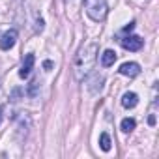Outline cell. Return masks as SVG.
I'll return each instance as SVG.
<instances>
[{
  "instance_id": "obj_11",
  "label": "cell",
  "mask_w": 159,
  "mask_h": 159,
  "mask_svg": "<svg viewBox=\"0 0 159 159\" xmlns=\"http://www.w3.org/2000/svg\"><path fill=\"white\" fill-rule=\"evenodd\" d=\"M99 146H101V150H103V152H109V150H111L112 142H111L109 133H101V135H99Z\"/></svg>"
},
{
  "instance_id": "obj_14",
  "label": "cell",
  "mask_w": 159,
  "mask_h": 159,
  "mask_svg": "<svg viewBox=\"0 0 159 159\" xmlns=\"http://www.w3.org/2000/svg\"><path fill=\"white\" fill-rule=\"evenodd\" d=\"M43 67H45V69H49V67H52V62H49V60H47V62L43 64Z\"/></svg>"
},
{
  "instance_id": "obj_2",
  "label": "cell",
  "mask_w": 159,
  "mask_h": 159,
  "mask_svg": "<svg viewBox=\"0 0 159 159\" xmlns=\"http://www.w3.org/2000/svg\"><path fill=\"white\" fill-rule=\"evenodd\" d=\"M84 10H86V15L92 21L101 23V21L107 19L109 4H107V0H84Z\"/></svg>"
},
{
  "instance_id": "obj_6",
  "label": "cell",
  "mask_w": 159,
  "mask_h": 159,
  "mask_svg": "<svg viewBox=\"0 0 159 159\" xmlns=\"http://www.w3.org/2000/svg\"><path fill=\"white\" fill-rule=\"evenodd\" d=\"M34 62H36L34 54H26V56H25V62H23V66H21V69H19V77H21V79H26V77L32 73Z\"/></svg>"
},
{
  "instance_id": "obj_9",
  "label": "cell",
  "mask_w": 159,
  "mask_h": 159,
  "mask_svg": "<svg viewBox=\"0 0 159 159\" xmlns=\"http://www.w3.org/2000/svg\"><path fill=\"white\" fill-rule=\"evenodd\" d=\"M114 62H116V52L111 51V49H107V51L101 54V66H103V67H111Z\"/></svg>"
},
{
  "instance_id": "obj_12",
  "label": "cell",
  "mask_w": 159,
  "mask_h": 159,
  "mask_svg": "<svg viewBox=\"0 0 159 159\" xmlns=\"http://www.w3.org/2000/svg\"><path fill=\"white\" fill-rule=\"evenodd\" d=\"M28 94H30L32 98L38 94V81H32V83H30V92H28Z\"/></svg>"
},
{
  "instance_id": "obj_4",
  "label": "cell",
  "mask_w": 159,
  "mask_h": 159,
  "mask_svg": "<svg viewBox=\"0 0 159 159\" xmlns=\"http://www.w3.org/2000/svg\"><path fill=\"white\" fill-rule=\"evenodd\" d=\"M17 41V30L11 28V30H6L2 34V38H0V49L2 51H10Z\"/></svg>"
},
{
  "instance_id": "obj_7",
  "label": "cell",
  "mask_w": 159,
  "mask_h": 159,
  "mask_svg": "<svg viewBox=\"0 0 159 159\" xmlns=\"http://www.w3.org/2000/svg\"><path fill=\"white\" fill-rule=\"evenodd\" d=\"M137 103H139V96H137L135 92H125V94L122 96V105H124L125 109H135Z\"/></svg>"
},
{
  "instance_id": "obj_10",
  "label": "cell",
  "mask_w": 159,
  "mask_h": 159,
  "mask_svg": "<svg viewBox=\"0 0 159 159\" xmlns=\"http://www.w3.org/2000/svg\"><path fill=\"white\" fill-rule=\"evenodd\" d=\"M135 125H137V122H135L133 118H124V120L120 122V129H122L124 133H131V131L135 129Z\"/></svg>"
},
{
  "instance_id": "obj_15",
  "label": "cell",
  "mask_w": 159,
  "mask_h": 159,
  "mask_svg": "<svg viewBox=\"0 0 159 159\" xmlns=\"http://www.w3.org/2000/svg\"><path fill=\"white\" fill-rule=\"evenodd\" d=\"M0 124H2V109H0Z\"/></svg>"
},
{
  "instance_id": "obj_8",
  "label": "cell",
  "mask_w": 159,
  "mask_h": 159,
  "mask_svg": "<svg viewBox=\"0 0 159 159\" xmlns=\"http://www.w3.org/2000/svg\"><path fill=\"white\" fill-rule=\"evenodd\" d=\"M103 83H105L103 75H94L92 81H90V84H88V90H90L92 94H98V92L103 88Z\"/></svg>"
},
{
  "instance_id": "obj_3",
  "label": "cell",
  "mask_w": 159,
  "mask_h": 159,
  "mask_svg": "<svg viewBox=\"0 0 159 159\" xmlns=\"http://www.w3.org/2000/svg\"><path fill=\"white\" fill-rule=\"evenodd\" d=\"M120 43H122V47H124L125 51H133V52H135V51H140V49H142V43H144V41H142L139 36H133V34H131V36H124V38L120 39Z\"/></svg>"
},
{
  "instance_id": "obj_1",
  "label": "cell",
  "mask_w": 159,
  "mask_h": 159,
  "mask_svg": "<svg viewBox=\"0 0 159 159\" xmlns=\"http://www.w3.org/2000/svg\"><path fill=\"white\" fill-rule=\"evenodd\" d=\"M98 52H99L98 43H86L77 51L75 60H73V75L77 81H84L92 73L94 64L98 60Z\"/></svg>"
},
{
  "instance_id": "obj_5",
  "label": "cell",
  "mask_w": 159,
  "mask_h": 159,
  "mask_svg": "<svg viewBox=\"0 0 159 159\" xmlns=\"http://www.w3.org/2000/svg\"><path fill=\"white\" fill-rule=\"evenodd\" d=\"M122 75H125V77H129V79H133V77H137L139 73H140V66L137 64V62H125V64H122L120 66V69H118Z\"/></svg>"
},
{
  "instance_id": "obj_13",
  "label": "cell",
  "mask_w": 159,
  "mask_h": 159,
  "mask_svg": "<svg viewBox=\"0 0 159 159\" xmlns=\"http://www.w3.org/2000/svg\"><path fill=\"white\" fill-rule=\"evenodd\" d=\"M36 25H38V26H36V32H41V30H43V19H38Z\"/></svg>"
}]
</instances>
